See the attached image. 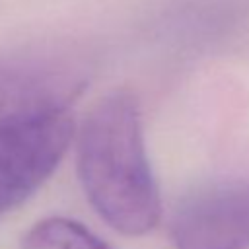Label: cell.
I'll use <instances>...</instances> for the list:
<instances>
[{
    "label": "cell",
    "instance_id": "1",
    "mask_svg": "<svg viewBox=\"0 0 249 249\" xmlns=\"http://www.w3.org/2000/svg\"><path fill=\"white\" fill-rule=\"evenodd\" d=\"M76 171L89 204L115 231L136 237L158 226L160 191L132 91L115 89L89 109L78 130Z\"/></svg>",
    "mask_w": 249,
    "mask_h": 249
},
{
    "label": "cell",
    "instance_id": "3",
    "mask_svg": "<svg viewBox=\"0 0 249 249\" xmlns=\"http://www.w3.org/2000/svg\"><path fill=\"white\" fill-rule=\"evenodd\" d=\"M72 136L68 113L0 130V214L21 206L51 177Z\"/></svg>",
    "mask_w": 249,
    "mask_h": 249
},
{
    "label": "cell",
    "instance_id": "2",
    "mask_svg": "<svg viewBox=\"0 0 249 249\" xmlns=\"http://www.w3.org/2000/svg\"><path fill=\"white\" fill-rule=\"evenodd\" d=\"M89 76V62L66 49L0 54V130L68 113Z\"/></svg>",
    "mask_w": 249,
    "mask_h": 249
},
{
    "label": "cell",
    "instance_id": "5",
    "mask_svg": "<svg viewBox=\"0 0 249 249\" xmlns=\"http://www.w3.org/2000/svg\"><path fill=\"white\" fill-rule=\"evenodd\" d=\"M19 249H111L84 224L51 216L37 222L23 235Z\"/></svg>",
    "mask_w": 249,
    "mask_h": 249
},
{
    "label": "cell",
    "instance_id": "4",
    "mask_svg": "<svg viewBox=\"0 0 249 249\" xmlns=\"http://www.w3.org/2000/svg\"><path fill=\"white\" fill-rule=\"evenodd\" d=\"M169 235L175 249H249V185L218 183L189 195Z\"/></svg>",
    "mask_w": 249,
    "mask_h": 249
}]
</instances>
